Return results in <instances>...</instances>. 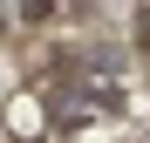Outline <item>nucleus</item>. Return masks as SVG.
I'll return each mask as SVG.
<instances>
[{
    "mask_svg": "<svg viewBox=\"0 0 150 143\" xmlns=\"http://www.w3.org/2000/svg\"><path fill=\"white\" fill-rule=\"evenodd\" d=\"M48 14H55V0H21V20H28V27H41Z\"/></svg>",
    "mask_w": 150,
    "mask_h": 143,
    "instance_id": "f257e3e1",
    "label": "nucleus"
}]
</instances>
